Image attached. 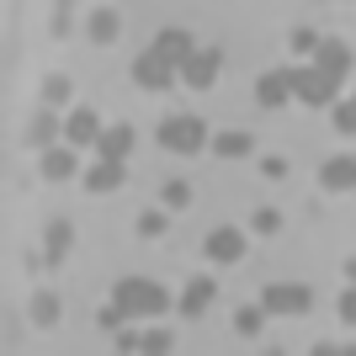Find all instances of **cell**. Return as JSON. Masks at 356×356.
<instances>
[{"mask_svg": "<svg viewBox=\"0 0 356 356\" xmlns=\"http://www.w3.org/2000/svg\"><path fill=\"white\" fill-rule=\"evenodd\" d=\"M122 319H128V309H122L118 298H112V303H106V309L96 314V325H102V330H122Z\"/></svg>", "mask_w": 356, "mask_h": 356, "instance_id": "26", "label": "cell"}, {"mask_svg": "<svg viewBox=\"0 0 356 356\" xmlns=\"http://www.w3.org/2000/svg\"><path fill=\"white\" fill-rule=\"evenodd\" d=\"M261 176H266V181H282V176H287V160H282V154H271V160H261Z\"/></svg>", "mask_w": 356, "mask_h": 356, "instance_id": "31", "label": "cell"}, {"mask_svg": "<svg viewBox=\"0 0 356 356\" xmlns=\"http://www.w3.org/2000/svg\"><path fill=\"white\" fill-rule=\"evenodd\" d=\"M86 32H90V43H118L122 38V16L112 11V6H102V11H90Z\"/></svg>", "mask_w": 356, "mask_h": 356, "instance_id": "16", "label": "cell"}, {"mask_svg": "<svg viewBox=\"0 0 356 356\" xmlns=\"http://www.w3.org/2000/svg\"><path fill=\"white\" fill-rule=\"evenodd\" d=\"M122 351H170V335L165 330H149V335H118Z\"/></svg>", "mask_w": 356, "mask_h": 356, "instance_id": "21", "label": "cell"}, {"mask_svg": "<svg viewBox=\"0 0 356 356\" xmlns=\"http://www.w3.org/2000/svg\"><path fill=\"white\" fill-rule=\"evenodd\" d=\"M277 223H282L277 213H271V208H261V213H255V234H277Z\"/></svg>", "mask_w": 356, "mask_h": 356, "instance_id": "32", "label": "cell"}, {"mask_svg": "<svg viewBox=\"0 0 356 356\" xmlns=\"http://www.w3.org/2000/svg\"><path fill=\"white\" fill-rule=\"evenodd\" d=\"M59 134H64V122H59V106H38V118L27 122V144L38 149V154H43L48 144H59Z\"/></svg>", "mask_w": 356, "mask_h": 356, "instance_id": "10", "label": "cell"}, {"mask_svg": "<svg viewBox=\"0 0 356 356\" xmlns=\"http://www.w3.org/2000/svg\"><path fill=\"white\" fill-rule=\"evenodd\" d=\"M314 64L325 74H335V80H346V74H351V48H346L341 38H319V43H314Z\"/></svg>", "mask_w": 356, "mask_h": 356, "instance_id": "11", "label": "cell"}, {"mask_svg": "<svg viewBox=\"0 0 356 356\" xmlns=\"http://www.w3.org/2000/svg\"><path fill=\"white\" fill-rule=\"evenodd\" d=\"M335 90H341V80L335 74H325L319 64H309V70H293V96L309 106H335Z\"/></svg>", "mask_w": 356, "mask_h": 356, "instance_id": "3", "label": "cell"}, {"mask_svg": "<svg viewBox=\"0 0 356 356\" xmlns=\"http://www.w3.org/2000/svg\"><path fill=\"white\" fill-rule=\"evenodd\" d=\"M261 303H266V314H309L314 293L303 282H271L266 293H261Z\"/></svg>", "mask_w": 356, "mask_h": 356, "instance_id": "6", "label": "cell"}, {"mask_svg": "<svg viewBox=\"0 0 356 356\" xmlns=\"http://www.w3.org/2000/svg\"><path fill=\"white\" fill-rule=\"evenodd\" d=\"M218 48H192L186 59H181V86H192V90H208L213 80H218Z\"/></svg>", "mask_w": 356, "mask_h": 356, "instance_id": "5", "label": "cell"}, {"mask_svg": "<svg viewBox=\"0 0 356 356\" xmlns=\"http://www.w3.org/2000/svg\"><path fill=\"white\" fill-rule=\"evenodd\" d=\"M234 325L245 330V335H255V330L266 325V303H250V309H239V314H234Z\"/></svg>", "mask_w": 356, "mask_h": 356, "instance_id": "24", "label": "cell"}, {"mask_svg": "<svg viewBox=\"0 0 356 356\" xmlns=\"http://www.w3.org/2000/svg\"><path fill=\"white\" fill-rule=\"evenodd\" d=\"M43 245H48V261H64V255L74 250V229L64 218H54V223H48V234H43Z\"/></svg>", "mask_w": 356, "mask_h": 356, "instance_id": "19", "label": "cell"}, {"mask_svg": "<svg viewBox=\"0 0 356 356\" xmlns=\"http://www.w3.org/2000/svg\"><path fill=\"white\" fill-rule=\"evenodd\" d=\"M202 250H208L218 266H234V261H245V234H239L234 223H218V229L202 239Z\"/></svg>", "mask_w": 356, "mask_h": 356, "instance_id": "8", "label": "cell"}, {"mask_svg": "<svg viewBox=\"0 0 356 356\" xmlns=\"http://www.w3.org/2000/svg\"><path fill=\"white\" fill-rule=\"evenodd\" d=\"M43 102H48V106H70V102H74L70 74H48V80H43Z\"/></svg>", "mask_w": 356, "mask_h": 356, "instance_id": "22", "label": "cell"}, {"mask_svg": "<svg viewBox=\"0 0 356 356\" xmlns=\"http://www.w3.org/2000/svg\"><path fill=\"white\" fill-rule=\"evenodd\" d=\"M287 43H293L298 54H314V43H319V32H309V27H298L293 38H287Z\"/></svg>", "mask_w": 356, "mask_h": 356, "instance_id": "30", "label": "cell"}, {"mask_svg": "<svg viewBox=\"0 0 356 356\" xmlns=\"http://www.w3.org/2000/svg\"><path fill=\"white\" fill-rule=\"evenodd\" d=\"M38 170H43V181H70L74 170H80V149L64 138V144H48L43 154H38Z\"/></svg>", "mask_w": 356, "mask_h": 356, "instance_id": "7", "label": "cell"}, {"mask_svg": "<svg viewBox=\"0 0 356 356\" xmlns=\"http://www.w3.org/2000/svg\"><path fill=\"white\" fill-rule=\"evenodd\" d=\"M341 325H351V330H356V282L341 293Z\"/></svg>", "mask_w": 356, "mask_h": 356, "instance_id": "28", "label": "cell"}, {"mask_svg": "<svg viewBox=\"0 0 356 356\" xmlns=\"http://www.w3.org/2000/svg\"><path fill=\"white\" fill-rule=\"evenodd\" d=\"M160 202H165V208H186V202H192V186H186V181H165Z\"/></svg>", "mask_w": 356, "mask_h": 356, "instance_id": "25", "label": "cell"}, {"mask_svg": "<svg viewBox=\"0 0 356 356\" xmlns=\"http://www.w3.org/2000/svg\"><path fill=\"white\" fill-rule=\"evenodd\" d=\"M176 64L165 59L160 48H144V54H138L134 59V86H144V90H165V86H176Z\"/></svg>", "mask_w": 356, "mask_h": 356, "instance_id": "4", "label": "cell"}, {"mask_svg": "<svg viewBox=\"0 0 356 356\" xmlns=\"http://www.w3.org/2000/svg\"><path fill=\"white\" fill-rule=\"evenodd\" d=\"M319 186L325 192H356V154H335L319 165Z\"/></svg>", "mask_w": 356, "mask_h": 356, "instance_id": "12", "label": "cell"}, {"mask_svg": "<svg viewBox=\"0 0 356 356\" xmlns=\"http://www.w3.org/2000/svg\"><path fill=\"white\" fill-rule=\"evenodd\" d=\"M96 149L112 154V160H128V149H134V128H128V122H106L102 138H96Z\"/></svg>", "mask_w": 356, "mask_h": 356, "instance_id": "17", "label": "cell"}, {"mask_svg": "<svg viewBox=\"0 0 356 356\" xmlns=\"http://www.w3.org/2000/svg\"><path fill=\"white\" fill-rule=\"evenodd\" d=\"M160 144L170 149V154H197V149H208V122L202 118H165L160 122Z\"/></svg>", "mask_w": 356, "mask_h": 356, "instance_id": "2", "label": "cell"}, {"mask_svg": "<svg viewBox=\"0 0 356 356\" xmlns=\"http://www.w3.org/2000/svg\"><path fill=\"white\" fill-rule=\"evenodd\" d=\"M255 102L261 106H287L293 102V70H266L261 86H255Z\"/></svg>", "mask_w": 356, "mask_h": 356, "instance_id": "13", "label": "cell"}, {"mask_svg": "<svg viewBox=\"0 0 356 356\" xmlns=\"http://www.w3.org/2000/svg\"><path fill=\"white\" fill-rule=\"evenodd\" d=\"M335 128H341L346 138L356 134V96H351V102H341V106H335Z\"/></svg>", "mask_w": 356, "mask_h": 356, "instance_id": "27", "label": "cell"}, {"mask_svg": "<svg viewBox=\"0 0 356 356\" xmlns=\"http://www.w3.org/2000/svg\"><path fill=\"white\" fill-rule=\"evenodd\" d=\"M112 298H118L122 309H128V319H154V314L170 309V293H165L154 277H122Z\"/></svg>", "mask_w": 356, "mask_h": 356, "instance_id": "1", "label": "cell"}, {"mask_svg": "<svg viewBox=\"0 0 356 356\" xmlns=\"http://www.w3.org/2000/svg\"><path fill=\"white\" fill-rule=\"evenodd\" d=\"M122 176H128V170H122V160L102 154V160H96V165L86 170V192H118V186H122Z\"/></svg>", "mask_w": 356, "mask_h": 356, "instance_id": "14", "label": "cell"}, {"mask_svg": "<svg viewBox=\"0 0 356 356\" xmlns=\"http://www.w3.org/2000/svg\"><path fill=\"white\" fill-rule=\"evenodd\" d=\"M138 234H144V239L165 234V213H144V218H138Z\"/></svg>", "mask_w": 356, "mask_h": 356, "instance_id": "29", "label": "cell"}, {"mask_svg": "<svg viewBox=\"0 0 356 356\" xmlns=\"http://www.w3.org/2000/svg\"><path fill=\"white\" fill-rule=\"evenodd\" d=\"M250 149H255L250 134H218V138H213V154H223V160H245Z\"/></svg>", "mask_w": 356, "mask_h": 356, "instance_id": "20", "label": "cell"}, {"mask_svg": "<svg viewBox=\"0 0 356 356\" xmlns=\"http://www.w3.org/2000/svg\"><path fill=\"white\" fill-rule=\"evenodd\" d=\"M32 319H38V325H54V319H59V298L38 293V298H32Z\"/></svg>", "mask_w": 356, "mask_h": 356, "instance_id": "23", "label": "cell"}, {"mask_svg": "<svg viewBox=\"0 0 356 356\" xmlns=\"http://www.w3.org/2000/svg\"><path fill=\"white\" fill-rule=\"evenodd\" d=\"M213 293H218V282H213V277H192V282H186V293H181V314H186V319H197V314L213 303Z\"/></svg>", "mask_w": 356, "mask_h": 356, "instance_id": "15", "label": "cell"}, {"mask_svg": "<svg viewBox=\"0 0 356 356\" xmlns=\"http://www.w3.org/2000/svg\"><path fill=\"white\" fill-rule=\"evenodd\" d=\"M154 48H160L165 59H170V64L181 70V59H186V54H192L197 43H192V32H181V27H165L160 38H154Z\"/></svg>", "mask_w": 356, "mask_h": 356, "instance_id": "18", "label": "cell"}, {"mask_svg": "<svg viewBox=\"0 0 356 356\" xmlns=\"http://www.w3.org/2000/svg\"><path fill=\"white\" fill-rule=\"evenodd\" d=\"M64 138H70L74 149H90L96 138H102V118H96L90 106H70V118H64Z\"/></svg>", "mask_w": 356, "mask_h": 356, "instance_id": "9", "label": "cell"}]
</instances>
